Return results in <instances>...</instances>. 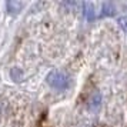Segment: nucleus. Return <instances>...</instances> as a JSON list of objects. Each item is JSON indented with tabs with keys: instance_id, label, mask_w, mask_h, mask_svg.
I'll list each match as a JSON object with an SVG mask.
<instances>
[{
	"instance_id": "nucleus-3",
	"label": "nucleus",
	"mask_w": 127,
	"mask_h": 127,
	"mask_svg": "<svg viewBox=\"0 0 127 127\" xmlns=\"http://www.w3.org/2000/svg\"><path fill=\"white\" fill-rule=\"evenodd\" d=\"M101 7H103V16H113L116 12V7L113 3H103L101 4Z\"/></svg>"
},
{
	"instance_id": "nucleus-1",
	"label": "nucleus",
	"mask_w": 127,
	"mask_h": 127,
	"mask_svg": "<svg viewBox=\"0 0 127 127\" xmlns=\"http://www.w3.org/2000/svg\"><path fill=\"white\" fill-rule=\"evenodd\" d=\"M46 81L50 87H53L54 90H59V92L67 90L70 87V77L64 71H60V70L50 71L46 77Z\"/></svg>"
},
{
	"instance_id": "nucleus-4",
	"label": "nucleus",
	"mask_w": 127,
	"mask_h": 127,
	"mask_svg": "<svg viewBox=\"0 0 127 127\" xmlns=\"http://www.w3.org/2000/svg\"><path fill=\"white\" fill-rule=\"evenodd\" d=\"M100 101H101V96H100L98 92H96L92 96V98H90V106H92V107H97L98 104H100Z\"/></svg>"
},
{
	"instance_id": "nucleus-2",
	"label": "nucleus",
	"mask_w": 127,
	"mask_h": 127,
	"mask_svg": "<svg viewBox=\"0 0 127 127\" xmlns=\"http://www.w3.org/2000/svg\"><path fill=\"white\" fill-rule=\"evenodd\" d=\"M6 6H7V12L13 14V13H19L20 12L22 7L24 6V3H22V1H7Z\"/></svg>"
},
{
	"instance_id": "nucleus-5",
	"label": "nucleus",
	"mask_w": 127,
	"mask_h": 127,
	"mask_svg": "<svg viewBox=\"0 0 127 127\" xmlns=\"http://www.w3.org/2000/svg\"><path fill=\"white\" fill-rule=\"evenodd\" d=\"M119 24L121 26V29L124 30V32H127V16L119 19Z\"/></svg>"
}]
</instances>
